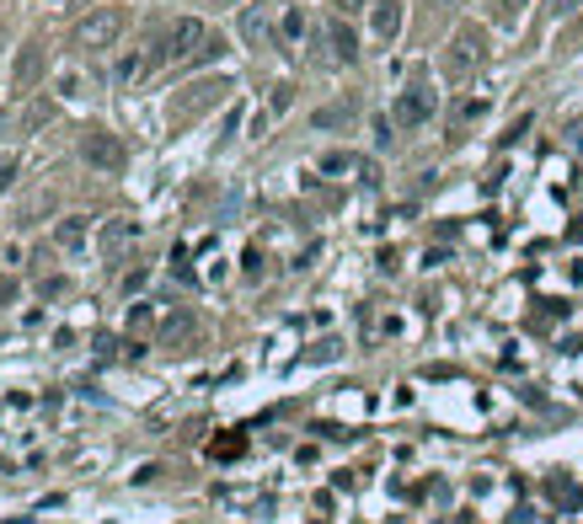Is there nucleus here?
Here are the masks:
<instances>
[{
	"instance_id": "f257e3e1",
	"label": "nucleus",
	"mask_w": 583,
	"mask_h": 524,
	"mask_svg": "<svg viewBox=\"0 0 583 524\" xmlns=\"http://www.w3.org/2000/svg\"><path fill=\"white\" fill-rule=\"evenodd\" d=\"M123 6H96L92 17H81L75 22V49L81 54H102V49H113L119 43V32H123Z\"/></svg>"
},
{
	"instance_id": "f03ea898",
	"label": "nucleus",
	"mask_w": 583,
	"mask_h": 524,
	"mask_svg": "<svg viewBox=\"0 0 583 524\" xmlns=\"http://www.w3.org/2000/svg\"><path fill=\"white\" fill-rule=\"evenodd\" d=\"M482 60H488V32H482V28H461V32H456V43L444 49V75H450V81H466V75H471Z\"/></svg>"
},
{
	"instance_id": "7ed1b4c3",
	"label": "nucleus",
	"mask_w": 583,
	"mask_h": 524,
	"mask_svg": "<svg viewBox=\"0 0 583 524\" xmlns=\"http://www.w3.org/2000/svg\"><path fill=\"white\" fill-rule=\"evenodd\" d=\"M81 155H86V166L108 172V177H119L123 161H129L119 145V134H108V129H86V134H81Z\"/></svg>"
},
{
	"instance_id": "20e7f679",
	"label": "nucleus",
	"mask_w": 583,
	"mask_h": 524,
	"mask_svg": "<svg viewBox=\"0 0 583 524\" xmlns=\"http://www.w3.org/2000/svg\"><path fill=\"white\" fill-rule=\"evenodd\" d=\"M274 6H268V0H252V6H246L242 11V38L246 43H252V49H268V43H274Z\"/></svg>"
},
{
	"instance_id": "39448f33",
	"label": "nucleus",
	"mask_w": 583,
	"mask_h": 524,
	"mask_svg": "<svg viewBox=\"0 0 583 524\" xmlns=\"http://www.w3.org/2000/svg\"><path fill=\"white\" fill-rule=\"evenodd\" d=\"M429 113H433V92H429V86H407V92L397 96V107H391V119H397L401 129H418Z\"/></svg>"
},
{
	"instance_id": "423d86ee",
	"label": "nucleus",
	"mask_w": 583,
	"mask_h": 524,
	"mask_svg": "<svg viewBox=\"0 0 583 524\" xmlns=\"http://www.w3.org/2000/svg\"><path fill=\"white\" fill-rule=\"evenodd\" d=\"M204 22H193V17H183L177 28H172V38H166V60H193L198 49H204Z\"/></svg>"
},
{
	"instance_id": "0eeeda50",
	"label": "nucleus",
	"mask_w": 583,
	"mask_h": 524,
	"mask_svg": "<svg viewBox=\"0 0 583 524\" xmlns=\"http://www.w3.org/2000/svg\"><path fill=\"white\" fill-rule=\"evenodd\" d=\"M193 96H183V102H172V124H187V119H198L209 102H215L219 92H231L225 81H204V86H187Z\"/></svg>"
},
{
	"instance_id": "6e6552de",
	"label": "nucleus",
	"mask_w": 583,
	"mask_h": 524,
	"mask_svg": "<svg viewBox=\"0 0 583 524\" xmlns=\"http://www.w3.org/2000/svg\"><path fill=\"white\" fill-rule=\"evenodd\" d=\"M38 70H43V43H22V60H17V70H11V86L28 92L32 81H38Z\"/></svg>"
},
{
	"instance_id": "1a4fd4ad",
	"label": "nucleus",
	"mask_w": 583,
	"mask_h": 524,
	"mask_svg": "<svg viewBox=\"0 0 583 524\" xmlns=\"http://www.w3.org/2000/svg\"><path fill=\"white\" fill-rule=\"evenodd\" d=\"M375 32H380L386 43L397 38L401 32V0H380V6H375Z\"/></svg>"
},
{
	"instance_id": "9d476101",
	"label": "nucleus",
	"mask_w": 583,
	"mask_h": 524,
	"mask_svg": "<svg viewBox=\"0 0 583 524\" xmlns=\"http://www.w3.org/2000/svg\"><path fill=\"white\" fill-rule=\"evenodd\" d=\"M134 236H140V230H134V219H113V225H108V236H102V251H108V257H119Z\"/></svg>"
},
{
	"instance_id": "9b49d317",
	"label": "nucleus",
	"mask_w": 583,
	"mask_h": 524,
	"mask_svg": "<svg viewBox=\"0 0 583 524\" xmlns=\"http://www.w3.org/2000/svg\"><path fill=\"white\" fill-rule=\"evenodd\" d=\"M333 60H338V64H354V60H359V49H354V32L342 28V22H333Z\"/></svg>"
},
{
	"instance_id": "f8f14e48",
	"label": "nucleus",
	"mask_w": 583,
	"mask_h": 524,
	"mask_svg": "<svg viewBox=\"0 0 583 524\" xmlns=\"http://www.w3.org/2000/svg\"><path fill=\"white\" fill-rule=\"evenodd\" d=\"M520 11H524V0H492V17H498L503 28H514V22H520Z\"/></svg>"
},
{
	"instance_id": "ddd939ff",
	"label": "nucleus",
	"mask_w": 583,
	"mask_h": 524,
	"mask_svg": "<svg viewBox=\"0 0 583 524\" xmlns=\"http://www.w3.org/2000/svg\"><path fill=\"white\" fill-rule=\"evenodd\" d=\"M342 119H354V102H342V107H327V113H316V124H342Z\"/></svg>"
},
{
	"instance_id": "4468645a",
	"label": "nucleus",
	"mask_w": 583,
	"mask_h": 524,
	"mask_svg": "<svg viewBox=\"0 0 583 524\" xmlns=\"http://www.w3.org/2000/svg\"><path fill=\"white\" fill-rule=\"evenodd\" d=\"M338 11L342 17H354V11H365V0H338Z\"/></svg>"
}]
</instances>
